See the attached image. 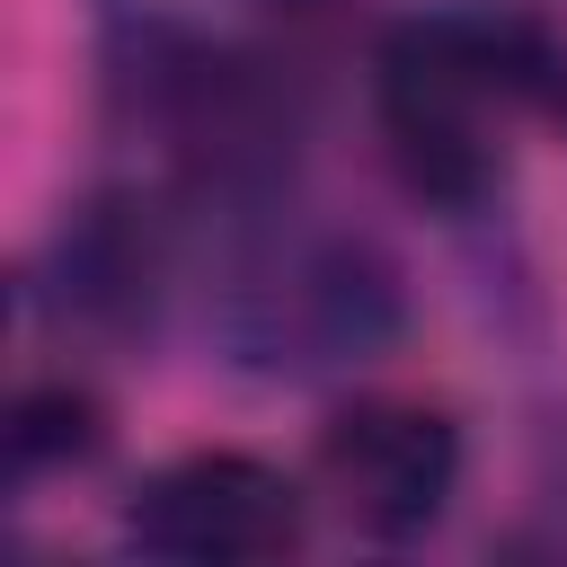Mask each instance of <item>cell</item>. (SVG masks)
I'll return each mask as SVG.
<instances>
[{
	"label": "cell",
	"instance_id": "6da1fadb",
	"mask_svg": "<svg viewBox=\"0 0 567 567\" xmlns=\"http://www.w3.org/2000/svg\"><path fill=\"white\" fill-rule=\"evenodd\" d=\"M372 106L408 195L478 213L505 177V124L567 115V53L532 18H408L372 62Z\"/></svg>",
	"mask_w": 567,
	"mask_h": 567
},
{
	"label": "cell",
	"instance_id": "7a4b0ae2",
	"mask_svg": "<svg viewBox=\"0 0 567 567\" xmlns=\"http://www.w3.org/2000/svg\"><path fill=\"white\" fill-rule=\"evenodd\" d=\"M408 319L399 266L363 230L275 221L221 257L213 284V346L266 381H328L372 363Z\"/></svg>",
	"mask_w": 567,
	"mask_h": 567
},
{
	"label": "cell",
	"instance_id": "3957f363",
	"mask_svg": "<svg viewBox=\"0 0 567 567\" xmlns=\"http://www.w3.org/2000/svg\"><path fill=\"white\" fill-rule=\"evenodd\" d=\"M124 97L159 133V151L204 186H266L292 159V97L248 53L151 35L142 62L124 71Z\"/></svg>",
	"mask_w": 567,
	"mask_h": 567
},
{
	"label": "cell",
	"instance_id": "277c9868",
	"mask_svg": "<svg viewBox=\"0 0 567 567\" xmlns=\"http://www.w3.org/2000/svg\"><path fill=\"white\" fill-rule=\"evenodd\" d=\"M301 487L257 452H186L151 470L124 505V540L168 567H257L301 549Z\"/></svg>",
	"mask_w": 567,
	"mask_h": 567
},
{
	"label": "cell",
	"instance_id": "5b68a950",
	"mask_svg": "<svg viewBox=\"0 0 567 567\" xmlns=\"http://www.w3.org/2000/svg\"><path fill=\"white\" fill-rule=\"evenodd\" d=\"M461 487V425L425 399H354L319 434V496L363 540H416Z\"/></svg>",
	"mask_w": 567,
	"mask_h": 567
},
{
	"label": "cell",
	"instance_id": "8992f818",
	"mask_svg": "<svg viewBox=\"0 0 567 567\" xmlns=\"http://www.w3.org/2000/svg\"><path fill=\"white\" fill-rule=\"evenodd\" d=\"M159 275H168V239H159L151 204H133V195L71 213L53 239V301H62V319H89V328H133L151 310Z\"/></svg>",
	"mask_w": 567,
	"mask_h": 567
},
{
	"label": "cell",
	"instance_id": "52a82bcc",
	"mask_svg": "<svg viewBox=\"0 0 567 567\" xmlns=\"http://www.w3.org/2000/svg\"><path fill=\"white\" fill-rule=\"evenodd\" d=\"M106 443V408L80 381H35L9 408V487H35L44 470H71Z\"/></svg>",
	"mask_w": 567,
	"mask_h": 567
}]
</instances>
